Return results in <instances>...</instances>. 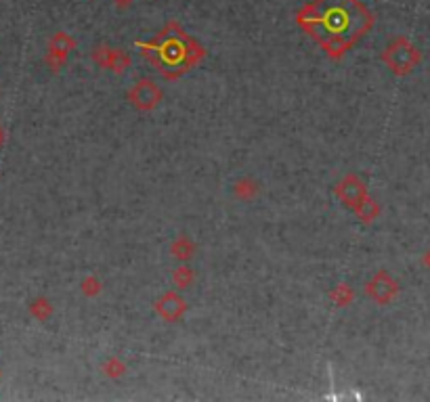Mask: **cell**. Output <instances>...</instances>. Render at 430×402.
<instances>
[{
  "label": "cell",
  "mask_w": 430,
  "mask_h": 402,
  "mask_svg": "<svg viewBox=\"0 0 430 402\" xmlns=\"http://www.w3.org/2000/svg\"><path fill=\"white\" fill-rule=\"evenodd\" d=\"M296 24L332 59H340L370 32L374 15L361 0H311L296 13Z\"/></svg>",
  "instance_id": "6da1fadb"
},
{
  "label": "cell",
  "mask_w": 430,
  "mask_h": 402,
  "mask_svg": "<svg viewBox=\"0 0 430 402\" xmlns=\"http://www.w3.org/2000/svg\"><path fill=\"white\" fill-rule=\"evenodd\" d=\"M137 46L141 55L168 80L181 78L206 55L204 46L177 21H168L155 38L149 42H137Z\"/></svg>",
  "instance_id": "7a4b0ae2"
},
{
  "label": "cell",
  "mask_w": 430,
  "mask_h": 402,
  "mask_svg": "<svg viewBox=\"0 0 430 402\" xmlns=\"http://www.w3.org/2000/svg\"><path fill=\"white\" fill-rule=\"evenodd\" d=\"M128 98L132 101V105L137 110L149 112L162 101V92H160V88L151 80H139L137 86L128 92Z\"/></svg>",
  "instance_id": "3957f363"
},
{
  "label": "cell",
  "mask_w": 430,
  "mask_h": 402,
  "mask_svg": "<svg viewBox=\"0 0 430 402\" xmlns=\"http://www.w3.org/2000/svg\"><path fill=\"white\" fill-rule=\"evenodd\" d=\"M157 313L168 321H177L185 313V302L175 293H168L157 302Z\"/></svg>",
  "instance_id": "277c9868"
},
{
  "label": "cell",
  "mask_w": 430,
  "mask_h": 402,
  "mask_svg": "<svg viewBox=\"0 0 430 402\" xmlns=\"http://www.w3.org/2000/svg\"><path fill=\"white\" fill-rule=\"evenodd\" d=\"M95 61H99L101 65H105V67H114V69H118V71H122L124 67H126V63H128V57L122 53V51H118V49H95Z\"/></svg>",
  "instance_id": "5b68a950"
},
{
  "label": "cell",
  "mask_w": 430,
  "mask_h": 402,
  "mask_svg": "<svg viewBox=\"0 0 430 402\" xmlns=\"http://www.w3.org/2000/svg\"><path fill=\"white\" fill-rule=\"evenodd\" d=\"M69 49H74V40H71L67 34H55V38L51 40V53H49V59H53V57L65 59V55H67Z\"/></svg>",
  "instance_id": "8992f818"
},
{
  "label": "cell",
  "mask_w": 430,
  "mask_h": 402,
  "mask_svg": "<svg viewBox=\"0 0 430 402\" xmlns=\"http://www.w3.org/2000/svg\"><path fill=\"white\" fill-rule=\"evenodd\" d=\"M114 3L118 5V7H126V5H130L132 0H114Z\"/></svg>",
  "instance_id": "52a82bcc"
},
{
  "label": "cell",
  "mask_w": 430,
  "mask_h": 402,
  "mask_svg": "<svg viewBox=\"0 0 430 402\" xmlns=\"http://www.w3.org/2000/svg\"><path fill=\"white\" fill-rule=\"evenodd\" d=\"M0 143H3V130H0Z\"/></svg>",
  "instance_id": "ba28073f"
}]
</instances>
